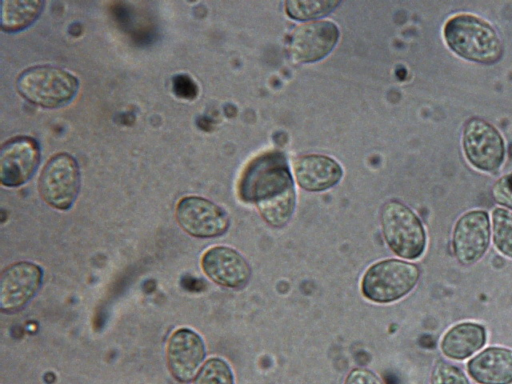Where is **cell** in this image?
Instances as JSON below:
<instances>
[{
    "label": "cell",
    "instance_id": "cell-1",
    "mask_svg": "<svg viewBox=\"0 0 512 384\" xmlns=\"http://www.w3.org/2000/svg\"><path fill=\"white\" fill-rule=\"evenodd\" d=\"M238 195L254 202L263 219L274 227L284 226L295 207L293 180L281 152H265L244 169L238 182Z\"/></svg>",
    "mask_w": 512,
    "mask_h": 384
},
{
    "label": "cell",
    "instance_id": "cell-2",
    "mask_svg": "<svg viewBox=\"0 0 512 384\" xmlns=\"http://www.w3.org/2000/svg\"><path fill=\"white\" fill-rule=\"evenodd\" d=\"M444 39L449 48L462 58L482 64L500 59L502 43L493 27L472 14H457L444 25Z\"/></svg>",
    "mask_w": 512,
    "mask_h": 384
},
{
    "label": "cell",
    "instance_id": "cell-3",
    "mask_svg": "<svg viewBox=\"0 0 512 384\" xmlns=\"http://www.w3.org/2000/svg\"><path fill=\"white\" fill-rule=\"evenodd\" d=\"M79 82L68 71L52 65H37L22 71L16 80L18 93L29 102L57 108L68 104L76 95Z\"/></svg>",
    "mask_w": 512,
    "mask_h": 384
},
{
    "label": "cell",
    "instance_id": "cell-4",
    "mask_svg": "<svg viewBox=\"0 0 512 384\" xmlns=\"http://www.w3.org/2000/svg\"><path fill=\"white\" fill-rule=\"evenodd\" d=\"M420 271L412 263L387 259L367 269L361 290L365 298L377 303L396 301L409 293L419 279Z\"/></svg>",
    "mask_w": 512,
    "mask_h": 384
},
{
    "label": "cell",
    "instance_id": "cell-5",
    "mask_svg": "<svg viewBox=\"0 0 512 384\" xmlns=\"http://www.w3.org/2000/svg\"><path fill=\"white\" fill-rule=\"evenodd\" d=\"M384 238L391 250L406 259L418 258L426 245L425 230L415 213L403 203L391 200L381 210Z\"/></svg>",
    "mask_w": 512,
    "mask_h": 384
},
{
    "label": "cell",
    "instance_id": "cell-6",
    "mask_svg": "<svg viewBox=\"0 0 512 384\" xmlns=\"http://www.w3.org/2000/svg\"><path fill=\"white\" fill-rule=\"evenodd\" d=\"M38 187L48 205L58 210L69 209L80 189V170L76 159L66 152L53 155L41 171Z\"/></svg>",
    "mask_w": 512,
    "mask_h": 384
},
{
    "label": "cell",
    "instance_id": "cell-7",
    "mask_svg": "<svg viewBox=\"0 0 512 384\" xmlns=\"http://www.w3.org/2000/svg\"><path fill=\"white\" fill-rule=\"evenodd\" d=\"M463 149L468 161L482 171L497 170L504 160V141L487 121L472 118L463 129Z\"/></svg>",
    "mask_w": 512,
    "mask_h": 384
},
{
    "label": "cell",
    "instance_id": "cell-8",
    "mask_svg": "<svg viewBox=\"0 0 512 384\" xmlns=\"http://www.w3.org/2000/svg\"><path fill=\"white\" fill-rule=\"evenodd\" d=\"M176 220L189 235L212 238L222 235L229 227L226 212L212 201L199 196L180 199L175 210Z\"/></svg>",
    "mask_w": 512,
    "mask_h": 384
},
{
    "label": "cell",
    "instance_id": "cell-9",
    "mask_svg": "<svg viewBox=\"0 0 512 384\" xmlns=\"http://www.w3.org/2000/svg\"><path fill=\"white\" fill-rule=\"evenodd\" d=\"M43 271L35 263L16 262L6 267L0 277V309L4 313L20 311L39 291Z\"/></svg>",
    "mask_w": 512,
    "mask_h": 384
},
{
    "label": "cell",
    "instance_id": "cell-10",
    "mask_svg": "<svg viewBox=\"0 0 512 384\" xmlns=\"http://www.w3.org/2000/svg\"><path fill=\"white\" fill-rule=\"evenodd\" d=\"M40 162V147L31 136H16L3 143L0 152V181L7 187L26 183Z\"/></svg>",
    "mask_w": 512,
    "mask_h": 384
},
{
    "label": "cell",
    "instance_id": "cell-11",
    "mask_svg": "<svg viewBox=\"0 0 512 384\" xmlns=\"http://www.w3.org/2000/svg\"><path fill=\"white\" fill-rule=\"evenodd\" d=\"M339 38L337 26L330 21H313L297 26L290 39L292 58L301 63L315 62L331 52Z\"/></svg>",
    "mask_w": 512,
    "mask_h": 384
},
{
    "label": "cell",
    "instance_id": "cell-12",
    "mask_svg": "<svg viewBox=\"0 0 512 384\" xmlns=\"http://www.w3.org/2000/svg\"><path fill=\"white\" fill-rule=\"evenodd\" d=\"M490 240L489 218L485 211L467 212L457 221L453 232V250L464 265L477 262L486 252Z\"/></svg>",
    "mask_w": 512,
    "mask_h": 384
},
{
    "label": "cell",
    "instance_id": "cell-13",
    "mask_svg": "<svg viewBox=\"0 0 512 384\" xmlns=\"http://www.w3.org/2000/svg\"><path fill=\"white\" fill-rule=\"evenodd\" d=\"M202 338L188 328L176 330L167 344V365L172 376L181 383H188L196 377L205 358Z\"/></svg>",
    "mask_w": 512,
    "mask_h": 384
},
{
    "label": "cell",
    "instance_id": "cell-14",
    "mask_svg": "<svg viewBox=\"0 0 512 384\" xmlns=\"http://www.w3.org/2000/svg\"><path fill=\"white\" fill-rule=\"evenodd\" d=\"M201 267L213 282L228 288H242L251 277V268L244 257L226 246L208 249L202 255Z\"/></svg>",
    "mask_w": 512,
    "mask_h": 384
},
{
    "label": "cell",
    "instance_id": "cell-15",
    "mask_svg": "<svg viewBox=\"0 0 512 384\" xmlns=\"http://www.w3.org/2000/svg\"><path fill=\"white\" fill-rule=\"evenodd\" d=\"M298 184L308 191H322L334 186L342 176L340 165L322 155H305L294 163Z\"/></svg>",
    "mask_w": 512,
    "mask_h": 384
},
{
    "label": "cell",
    "instance_id": "cell-16",
    "mask_svg": "<svg viewBox=\"0 0 512 384\" xmlns=\"http://www.w3.org/2000/svg\"><path fill=\"white\" fill-rule=\"evenodd\" d=\"M471 377L481 384H510L512 382V350L491 347L468 362Z\"/></svg>",
    "mask_w": 512,
    "mask_h": 384
},
{
    "label": "cell",
    "instance_id": "cell-17",
    "mask_svg": "<svg viewBox=\"0 0 512 384\" xmlns=\"http://www.w3.org/2000/svg\"><path fill=\"white\" fill-rule=\"evenodd\" d=\"M486 332L476 323H461L452 327L443 337L441 350L445 356L462 360L483 347Z\"/></svg>",
    "mask_w": 512,
    "mask_h": 384
},
{
    "label": "cell",
    "instance_id": "cell-18",
    "mask_svg": "<svg viewBox=\"0 0 512 384\" xmlns=\"http://www.w3.org/2000/svg\"><path fill=\"white\" fill-rule=\"evenodd\" d=\"M44 2L41 0H4L1 9V29L13 33L33 24L40 16Z\"/></svg>",
    "mask_w": 512,
    "mask_h": 384
},
{
    "label": "cell",
    "instance_id": "cell-19",
    "mask_svg": "<svg viewBox=\"0 0 512 384\" xmlns=\"http://www.w3.org/2000/svg\"><path fill=\"white\" fill-rule=\"evenodd\" d=\"M340 2L334 0L286 1V12L292 18L307 20L330 13Z\"/></svg>",
    "mask_w": 512,
    "mask_h": 384
},
{
    "label": "cell",
    "instance_id": "cell-20",
    "mask_svg": "<svg viewBox=\"0 0 512 384\" xmlns=\"http://www.w3.org/2000/svg\"><path fill=\"white\" fill-rule=\"evenodd\" d=\"M493 240L497 249L512 258V212L496 208L492 213Z\"/></svg>",
    "mask_w": 512,
    "mask_h": 384
},
{
    "label": "cell",
    "instance_id": "cell-21",
    "mask_svg": "<svg viewBox=\"0 0 512 384\" xmlns=\"http://www.w3.org/2000/svg\"><path fill=\"white\" fill-rule=\"evenodd\" d=\"M193 384H234V377L223 359L210 358L197 373Z\"/></svg>",
    "mask_w": 512,
    "mask_h": 384
},
{
    "label": "cell",
    "instance_id": "cell-22",
    "mask_svg": "<svg viewBox=\"0 0 512 384\" xmlns=\"http://www.w3.org/2000/svg\"><path fill=\"white\" fill-rule=\"evenodd\" d=\"M431 384H469V382L458 367L439 361L432 371Z\"/></svg>",
    "mask_w": 512,
    "mask_h": 384
},
{
    "label": "cell",
    "instance_id": "cell-23",
    "mask_svg": "<svg viewBox=\"0 0 512 384\" xmlns=\"http://www.w3.org/2000/svg\"><path fill=\"white\" fill-rule=\"evenodd\" d=\"M492 193L497 203L512 209V173L506 174L497 180Z\"/></svg>",
    "mask_w": 512,
    "mask_h": 384
},
{
    "label": "cell",
    "instance_id": "cell-24",
    "mask_svg": "<svg viewBox=\"0 0 512 384\" xmlns=\"http://www.w3.org/2000/svg\"><path fill=\"white\" fill-rule=\"evenodd\" d=\"M172 87L174 94L184 99H193L198 93L195 82L184 74H178L173 78Z\"/></svg>",
    "mask_w": 512,
    "mask_h": 384
},
{
    "label": "cell",
    "instance_id": "cell-25",
    "mask_svg": "<svg viewBox=\"0 0 512 384\" xmlns=\"http://www.w3.org/2000/svg\"><path fill=\"white\" fill-rule=\"evenodd\" d=\"M345 384H383V382L372 371L363 368H356L349 373L345 380Z\"/></svg>",
    "mask_w": 512,
    "mask_h": 384
}]
</instances>
